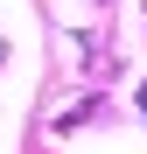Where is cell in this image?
Returning <instances> with one entry per match:
<instances>
[{
  "label": "cell",
  "instance_id": "7a4b0ae2",
  "mask_svg": "<svg viewBox=\"0 0 147 154\" xmlns=\"http://www.w3.org/2000/svg\"><path fill=\"white\" fill-rule=\"evenodd\" d=\"M140 112H147V84H140Z\"/></svg>",
  "mask_w": 147,
  "mask_h": 154
},
{
  "label": "cell",
  "instance_id": "6da1fadb",
  "mask_svg": "<svg viewBox=\"0 0 147 154\" xmlns=\"http://www.w3.org/2000/svg\"><path fill=\"white\" fill-rule=\"evenodd\" d=\"M0 63H7V35H0Z\"/></svg>",
  "mask_w": 147,
  "mask_h": 154
}]
</instances>
